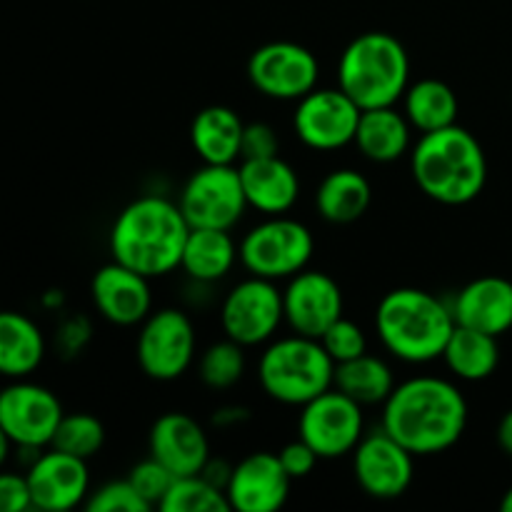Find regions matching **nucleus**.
<instances>
[{
    "instance_id": "obj_1",
    "label": "nucleus",
    "mask_w": 512,
    "mask_h": 512,
    "mask_svg": "<svg viewBox=\"0 0 512 512\" xmlns=\"http://www.w3.org/2000/svg\"><path fill=\"white\" fill-rule=\"evenodd\" d=\"M380 408V428L415 458L440 455L458 445L470 415L463 390L438 375L403 380Z\"/></svg>"
},
{
    "instance_id": "obj_2",
    "label": "nucleus",
    "mask_w": 512,
    "mask_h": 512,
    "mask_svg": "<svg viewBox=\"0 0 512 512\" xmlns=\"http://www.w3.org/2000/svg\"><path fill=\"white\" fill-rule=\"evenodd\" d=\"M188 235L190 225L178 200L143 195L125 205L113 220L108 245L113 260L155 280L180 268Z\"/></svg>"
},
{
    "instance_id": "obj_3",
    "label": "nucleus",
    "mask_w": 512,
    "mask_h": 512,
    "mask_svg": "<svg viewBox=\"0 0 512 512\" xmlns=\"http://www.w3.org/2000/svg\"><path fill=\"white\" fill-rule=\"evenodd\" d=\"M410 173L420 193L440 205H468L488 183V158L463 125L423 133L410 150Z\"/></svg>"
},
{
    "instance_id": "obj_4",
    "label": "nucleus",
    "mask_w": 512,
    "mask_h": 512,
    "mask_svg": "<svg viewBox=\"0 0 512 512\" xmlns=\"http://www.w3.org/2000/svg\"><path fill=\"white\" fill-rule=\"evenodd\" d=\"M455 315L450 303L423 288H395L375 308V333L393 358L425 365L443 358Z\"/></svg>"
},
{
    "instance_id": "obj_5",
    "label": "nucleus",
    "mask_w": 512,
    "mask_h": 512,
    "mask_svg": "<svg viewBox=\"0 0 512 512\" xmlns=\"http://www.w3.org/2000/svg\"><path fill=\"white\" fill-rule=\"evenodd\" d=\"M410 85V55L395 35L368 30L350 40L338 60V88L360 110L398 105Z\"/></svg>"
},
{
    "instance_id": "obj_6",
    "label": "nucleus",
    "mask_w": 512,
    "mask_h": 512,
    "mask_svg": "<svg viewBox=\"0 0 512 512\" xmlns=\"http://www.w3.org/2000/svg\"><path fill=\"white\" fill-rule=\"evenodd\" d=\"M335 363L318 338L285 335L265 343L258 360V383L270 400L303 408L333 388Z\"/></svg>"
},
{
    "instance_id": "obj_7",
    "label": "nucleus",
    "mask_w": 512,
    "mask_h": 512,
    "mask_svg": "<svg viewBox=\"0 0 512 512\" xmlns=\"http://www.w3.org/2000/svg\"><path fill=\"white\" fill-rule=\"evenodd\" d=\"M315 235L300 220L285 215H265L238 243L240 265L248 275L265 280H288L313 260Z\"/></svg>"
},
{
    "instance_id": "obj_8",
    "label": "nucleus",
    "mask_w": 512,
    "mask_h": 512,
    "mask_svg": "<svg viewBox=\"0 0 512 512\" xmlns=\"http://www.w3.org/2000/svg\"><path fill=\"white\" fill-rule=\"evenodd\" d=\"M195 358L198 333L185 310L158 308L140 323L135 360L150 380L173 383L193 368Z\"/></svg>"
},
{
    "instance_id": "obj_9",
    "label": "nucleus",
    "mask_w": 512,
    "mask_h": 512,
    "mask_svg": "<svg viewBox=\"0 0 512 512\" xmlns=\"http://www.w3.org/2000/svg\"><path fill=\"white\" fill-rule=\"evenodd\" d=\"M218 315L225 338L243 348H258L270 343L285 323L283 290L275 280L248 275L225 293Z\"/></svg>"
},
{
    "instance_id": "obj_10",
    "label": "nucleus",
    "mask_w": 512,
    "mask_h": 512,
    "mask_svg": "<svg viewBox=\"0 0 512 512\" xmlns=\"http://www.w3.org/2000/svg\"><path fill=\"white\" fill-rule=\"evenodd\" d=\"M178 205L190 228L233 230L248 210L240 170L235 165L203 163L185 180Z\"/></svg>"
},
{
    "instance_id": "obj_11",
    "label": "nucleus",
    "mask_w": 512,
    "mask_h": 512,
    "mask_svg": "<svg viewBox=\"0 0 512 512\" xmlns=\"http://www.w3.org/2000/svg\"><path fill=\"white\" fill-rule=\"evenodd\" d=\"M365 435L363 405L338 388H330L305 403L298 415V438L318 453L320 460H338L353 455Z\"/></svg>"
},
{
    "instance_id": "obj_12",
    "label": "nucleus",
    "mask_w": 512,
    "mask_h": 512,
    "mask_svg": "<svg viewBox=\"0 0 512 512\" xmlns=\"http://www.w3.org/2000/svg\"><path fill=\"white\" fill-rule=\"evenodd\" d=\"M63 415L58 395L45 385L18 378L0 388V428L8 433L15 448H50Z\"/></svg>"
},
{
    "instance_id": "obj_13",
    "label": "nucleus",
    "mask_w": 512,
    "mask_h": 512,
    "mask_svg": "<svg viewBox=\"0 0 512 512\" xmlns=\"http://www.w3.org/2000/svg\"><path fill=\"white\" fill-rule=\"evenodd\" d=\"M248 80L270 100H293L318 88L320 63L315 53L293 40H273L253 50L248 58Z\"/></svg>"
},
{
    "instance_id": "obj_14",
    "label": "nucleus",
    "mask_w": 512,
    "mask_h": 512,
    "mask_svg": "<svg viewBox=\"0 0 512 512\" xmlns=\"http://www.w3.org/2000/svg\"><path fill=\"white\" fill-rule=\"evenodd\" d=\"M360 113L358 103L340 88H315L295 103L293 130L305 148L333 153L353 143Z\"/></svg>"
},
{
    "instance_id": "obj_15",
    "label": "nucleus",
    "mask_w": 512,
    "mask_h": 512,
    "mask_svg": "<svg viewBox=\"0 0 512 512\" xmlns=\"http://www.w3.org/2000/svg\"><path fill=\"white\" fill-rule=\"evenodd\" d=\"M353 475L368 498L398 500L415 480V455L383 428L365 430L353 450Z\"/></svg>"
},
{
    "instance_id": "obj_16",
    "label": "nucleus",
    "mask_w": 512,
    "mask_h": 512,
    "mask_svg": "<svg viewBox=\"0 0 512 512\" xmlns=\"http://www.w3.org/2000/svg\"><path fill=\"white\" fill-rule=\"evenodd\" d=\"M285 323L293 333L318 338L345 315V298L338 280L323 270L305 268L288 278L283 290Z\"/></svg>"
},
{
    "instance_id": "obj_17",
    "label": "nucleus",
    "mask_w": 512,
    "mask_h": 512,
    "mask_svg": "<svg viewBox=\"0 0 512 512\" xmlns=\"http://www.w3.org/2000/svg\"><path fill=\"white\" fill-rule=\"evenodd\" d=\"M33 508L43 512H65L85 505L90 495L88 460L63 450H40L25 470Z\"/></svg>"
},
{
    "instance_id": "obj_18",
    "label": "nucleus",
    "mask_w": 512,
    "mask_h": 512,
    "mask_svg": "<svg viewBox=\"0 0 512 512\" xmlns=\"http://www.w3.org/2000/svg\"><path fill=\"white\" fill-rule=\"evenodd\" d=\"M290 475L285 473L278 453L258 450L233 465L225 495L230 510L238 512H275L288 503Z\"/></svg>"
},
{
    "instance_id": "obj_19",
    "label": "nucleus",
    "mask_w": 512,
    "mask_h": 512,
    "mask_svg": "<svg viewBox=\"0 0 512 512\" xmlns=\"http://www.w3.org/2000/svg\"><path fill=\"white\" fill-rule=\"evenodd\" d=\"M90 298L100 318L118 328H135L153 313L150 278L135 273L128 265L110 260L90 280Z\"/></svg>"
},
{
    "instance_id": "obj_20",
    "label": "nucleus",
    "mask_w": 512,
    "mask_h": 512,
    "mask_svg": "<svg viewBox=\"0 0 512 512\" xmlns=\"http://www.w3.org/2000/svg\"><path fill=\"white\" fill-rule=\"evenodd\" d=\"M148 455L163 463L175 478L198 475L210 460V438L188 413H165L148 433Z\"/></svg>"
},
{
    "instance_id": "obj_21",
    "label": "nucleus",
    "mask_w": 512,
    "mask_h": 512,
    "mask_svg": "<svg viewBox=\"0 0 512 512\" xmlns=\"http://www.w3.org/2000/svg\"><path fill=\"white\" fill-rule=\"evenodd\" d=\"M455 323L500 338L512 330V283L500 275L470 280L450 303Z\"/></svg>"
},
{
    "instance_id": "obj_22",
    "label": "nucleus",
    "mask_w": 512,
    "mask_h": 512,
    "mask_svg": "<svg viewBox=\"0 0 512 512\" xmlns=\"http://www.w3.org/2000/svg\"><path fill=\"white\" fill-rule=\"evenodd\" d=\"M240 180H243L248 208L260 215H285L295 208L300 198L298 170L280 155L258 160H240Z\"/></svg>"
},
{
    "instance_id": "obj_23",
    "label": "nucleus",
    "mask_w": 512,
    "mask_h": 512,
    "mask_svg": "<svg viewBox=\"0 0 512 512\" xmlns=\"http://www.w3.org/2000/svg\"><path fill=\"white\" fill-rule=\"evenodd\" d=\"M353 145L370 163H395L413 150V125L395 105L363 110Z\"/></svg>"
},
{
    "instance_id": "obj_24",
    "label": "nucleus",
    "mask_w": 512,
    "mask_h": 512,
    "mask_svg": "<svg viewBox=\"0 0 512 512\" xmlns=\"http://www.w3.org/2000/svg\"><path fill=\"white\" fill-rule=\"evenodd\" d=\"M235 263H240V255L233 230L190 228V235L183 248V260H180V270L193 283H220V280L233 273Z\"/></svg>"
},
{
    "instance_id": "obj_25",
    "label": "nucleus",
    "mask_w": 512,
    "mask_h": 512,
    "mask_svg": "<svg viewBox=\"0 0 512 512\" xmlns=\"http://www.w3.org/2000/svg\"><path fill=\"white\" fill-rule=\"evenodd\" d=\"M245 123L228 105H208L190 123V145L203 163L235 165Z\"/></svg>"
},
{
    "instance_id": "obj_26",
    "label": "nucleus",
    "mask_w": 512,
    "mask_h": 512,
    "mask_svg": "<svg viewBox=\"0 0 512 512\" xmlns=\"http://www.w3.org/2000/svg\"><path fill=\"white\" fill-rule=\"evenodd\" d=\"M373 203V185L355 168H335L315 190V210L325 223L350 225L363 218Z\"/></svg>"
},
{
    "instance_id": "obj_27",
    "label": "nucleus",
    "mask_w": 512,
    "mask_h": 512,
    "mask_svg": "<svg viewBox=\"0 0 512 512\" xmlns=\"http://www.w3.org/2000/svg\"><path fill=\"white\" fill-rule=\"evenodd\" d=\"M45 358L43 330L28 315L0 310V375L30 378Z\"/></svg>"
},
{
    "instance_id": "obj_28",
    "label": "nucleus",
    "mask_w": 512,
    "mask_h": 512,
    "mask_svg": "<svg viewBox=\"0 0 512 512\" xmlns=\"http://www.w3.org/2000/svg\"><path fill=\"white\" fill-rule=\"evenodd\" d=\"M440 360L458 380L483 383V380L493 378L495 370L500 368V343L495 335L455 323V330L450 333Z\"/></svg>"
},
{
    "instance_id": "obj_29",
    "label": "nucleus",
    "mask_w": 512,
    "mask_h": 512,
    "mask_svg": "<svg viewBox=\"0 0 512 512\" xmlns=\"http://www.w3.org/2000/svg\"><path fill=\"white\" fill-rule=\"evenodd\" d=\"M458 110V93L445 80L438 78H423L418 83H410L403 95L405 118L420 135L455 125L458 123Z\"/></svg>"
},
{
    "instance_id": "obj_30",
    "label": "nucleus",
    "mask_w": 512,
    "mask_h": 512,
    "mask_svg": "<svg viewBox=\"0 0 512 512\" xmlns=\"http://www.w3.org/2000/svg\"><path fill=\"white\" fill-rule=\"evenodd\" d=\"M395 373L383 358L373 353H363L353 360L335 365L333 388L353 398L363 408L383 405L395 390Z\"/></svg>"
},
{
    "instance_id": "obj_31",
    "label": "nucleus",
    "mask_w": 512,
    "mask_h": 512,
    "mask_svg": "<svg viewBox=\"0 0 512 512\" xmlns=\"http://www.w3.org/2000/svg\"><path fill=\"white\" fill-rule=\"evenodd\" d=\"M245 370H248L245 348L230 338L208 345L198 358L200 383L208 390H215V393L235 388L243 380Z\"/></svg>"
},
{
    "instance_id": "obj_32",
    "label": "nucleus",
    "mask_w": 512,
    "mask_h": 512,
    "mask_svg": "<svg viewBox=\"0 0 512 512\" xmlns=\"http://www.w3.org/2000/svg\"><path fill=\"white\" fill-rule=\"evenodd\" d=\"M158 510L163 512H228L230 503L223 488L205 480L203 475L175 478Z\"/></svg>"
},
{
    "instance_id": "obj_33",
    "label": "nucleus",
    "mask_w": 512,
    "mask_h": 512,
    "mask_svg": "<svg viewBox=\"0 0 512 512\" xmlns=\"http://www.w3.org/2000/svg\"><path fill=\"white\" fill-rule=\"evenodd\" d=\"M105 425L90 413H65L58 423L50 448L63 450L75 458L90 460L103 450Z\"/></svg>"
},
{
    "instance_id": "obj_34",
    "label": "nucleus",
    "mask_w": 512,
    "mask_h": 512,
    "mask_svg": "<svg viewBox=\"0 0 512 512\" xmlns=\"http://www.w3.org/2000/svg\"><path fill=\"white\" fill-rule=\"evenodd\" d=\"M85 510L90 512H148L153 510L143 500V495L133 488L128 478L125 480H110L100 488L90 490L88 500H85Z\"/></svg>"
},
{
    "instance_id": "obj_35",
    "label": "nucleus",
    "mask_w": 512,
    "mask_h": 512,
    "mask_svg": "<svg viewBox=\"0 0 512 512\" xmlns=\"http://www.w3.org/2000/svg\"><path fill=\"white\" fill-rule=\"evenodd\" d=\"M320 343L328 350V355L333 358L335 365L368 353V335H365V330L360 328L355 320L345 318V315L335 320V323L320 335Z\"/></svg>"
},
{
    "instance_id": "obj_36",
    "label": "nucleus",
    "mask_w": 512,
    "mask_h": 512,
    "mask_svg": "<svg viewBox=\"0 0 512 512\" xmlns=\"http://www.w3.org/2000/svg\"><path fill=\"white\" fill-rule=\"evenodd\" d=\"M128 480L133 483V488L143 495V500L150 508H158L160 500L165 498V493H168L170 485H173L175 475L170 473L163 463H158V460L148 455V458L140 460L138 465L130 468Z\"/></svg>"
},
{
    "instance_id": "obj_37",
    "label": "nucleus",
    "mask_w": 512,
    "mask_h": 512,
    "mask_svg": "<svg viewBox=\"0 0 512 512\" xmlns=\"http://www.w3.org/2000/svg\"><path fill=\"white\" fill-rule=\"evenodd\" d=\"M280 155V135L265 120L245 123L243 143H240V160H258Z\"/></svg>"
},
{
    "instance_id": "obj_38",
    "label": "nucleus",
    "mask_w": 512,
    "mask_h": 512,
    "mask_svg": "<svg viewBox=\"0 0 512 512\" xmlns=\"http://www.w3.org/2000/svg\"><path fill=\"white\" fill-rule=\"evenodd\" d=\"M278 458L280 463H283L285 473L290 475V480L308 478V475L315 473V468H318L320 463L318 453H315L303 438H295L290 440V443H285L283 448L278 450Z\"/></svg>"
},
{
    "instance_id": "obj_39",
    "label": "nucleus",
    "mask_w": 512,
    "mask_h": 512,
    "mask_svg": "<svg viewBox=\"0 0 512 512\" xmlns=\"http://www.w3.org/2000/svg\"><path fill=\"white\" fill-rule=\"evenodd\" d=\"M28 508H33L28 478L0 468V512H25Z\"/></svg>"
},
{
    "instance_id": "obj_40",
    "label": "nucleus",
    "mask_w": 512,
    "mask_h": 512,
    "mask_svg": "<svg viewBox=\"0 0 512 512\" xmlns=\"http://www.w3.org/2000/svg\"><path fill=\"white\" fill-rule=\"evenodd\" d=\"M250 420V410L243 405H223V408L215 410L213 425L218 428H240Z\"/></svg>"
},
{
    "instance_id": "obj_41",
    "label": "nucleus",
    "mask_w": 512,
    "mask_h": 512,
    "mask_svg": "<svg viewBox=\"0 0 512 512\" xmlns=\"http://www.w3.org/2000/svg\"><path fill=\"white\" fill-rule=\"evenodd\" d=\"M230 473H233V465H228L225 460H213V458H210L208 463H205V468L200 470V475H203L205 480H210V483L218 485V488L223 490L225 485H228Z\"/></svg>"
},
{
    "instance_id": "obj_42",
    "label": "nucleus",
    "mask_w": 512,
    "mask_h": 512,
    "mask_svg": "<svg viewBox=\"0 0 512 512\" xmlns=\"http://www.w3.org/2000/svg\"><path fill=\"white\" fill-rule=\"evenodd\" d=\"M495 440H498L500 450L512 458V408L500 418L498 430H495Z\"/></svg>"
},
{
    "instance_id": "obj_43",
    "label": "nucleus",
    "mask_w": 512,
    "mask_h": 512,
    "mask_svg": "<svg viewBox=\"0 0 512 512\" xmlns=\"http://www.w3.org/2000/svg\"><path fill=\"white\" fill-rule=\"evenodd\" d=\"M10 450H13V440H10L8 433H5V430L0 428V468H3V465L8 463Z\"/></svg>"
},
{
    "instance_id": "obj_44",
    "label": "nucleus",
    "mask_w": 512,
    "mask_h": 512,
    "mask_svg": "<svg viewBox=\"0 0 512 512\" xmlns=\"http://www.w3.org/2000/svg\"><path fill=\"white\" fill-rule=\"evenodd\" d=\"M500 510H503V512H512V488L508 490V493L503 495V500H500Z\"/></svg>"
}]
</instances>
